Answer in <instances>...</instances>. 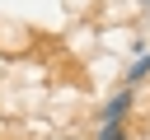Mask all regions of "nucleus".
I'll use <instances>...</instances> for the list:
<instances>
[{
    "mask_svg": "<svg viewBox=\"0 0 150 140\" xmlns=\"http://www.w3.org/2000/svg\"><path fill=\"white\" fill-rule=\"evenodd\" d=\"M98 140H127V135H122V126L112 121V126H103V135H98Z\"/></svg>",
    "mask_w": 150,
    "mask_h": 140,
    "instance_id": "3",
    "label": "nucleus"
},
{
    "mask_svg": "<svg viewBox=\"0 0 150 140\" xmlns=\"http://www.w3.org/2000/svg\"><path fill=\"white\" fill-rule=\"evenodd\" d=\"M131 107V93H117L108 107H103V126H112V121H122V112Z\"/></svg>",
    "mask_w": 150,
    "mask_h": 140,
    "instance_id": "1",
    "label": "nucleus"
},
{
    "mask_svg": "<svg viewBox=\"0 0 150 140\" xmlns=\"http://www.w3.org/2000/svg\"><path fill=\"white\" fill-rule=\"evenodd\" d=\"M145 75H150V56H141V61H136V65H131V75H127V79H131V84H136V79H145Z\"/></svg>",
    "mask_w": 150,
    "mask_h": 140,
    "instance_id": "2",
    "label": "nucleus"
}]
</instances>
